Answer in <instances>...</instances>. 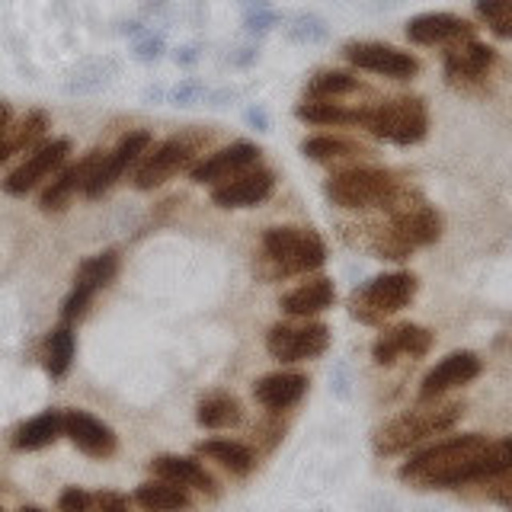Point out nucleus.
<instances>
[{
  "label": "nucleus",
  "instance_id": "obj_26",
  "mask_svg": "<svg viewBox=\"0 0 512 512\" xmlns=\"http://www.w3.org/2000/svg\"><path fill=\"white\" fill-rule=\"evenodd\" d=\"M135 503L148 512H183V509H189V493H186V487L173 484V480L154 477L135 490Z\"/></svg>",
  "mask_w": 512,
  "mask_h": 512
},
{
  "label": "nucleus",
  "instance_id": "obj_23",
  "mask_svg": "<svg viewBox=\"0 0 512 512\" xmlns=\"http://www.w3.org/2000/svg\"><path fill=\"white\" fill-rule=\"evenodd\" d=\"M336 301V288L330 279L324 276H314L308 282H301L298 288H292L288 295H282V311L288 317H314L320 311H327L330 304Z\"/></svg>",
  "mask_w": 512,
  "mask_h": 512
},
{
  "label": "nucleus",
  "instance_id": "obj_8",
  "mask_svg": "<svg viewBox=\"0 0 512 512\" xmlns=\"http://www.w3.org/2000/svg\"><path fill=\"white\" fill-rule=\"evenodd\" d=\"M199 135H180V138H170L164 144H157L154 151L144 154L141 167L135 170V186L138 189H157L164 186L167 180H173L180 170H192V157L199 154Z\"/></svg>",
  "mask_w": 512,
  "mask_h": 512
},
{
  "label": "nucleus",
  "instance_id": "obj_38",
  "mask_svg": "<svg viewBox=\"0 0 512 512\" xmlns=\"http://www.w3.org/2000/svg\"><path fill=\"white\" fill-rule=\"evenodd\" d=\"M93 503H96V509H100V512H128L125 496H119V493H100Z\"/></svg>",
  "mask_w": 512,
  "mask_h": 512
},
{
  "label": "nucleus",
  "instance_id": "obj_6",
  "mask_svg": "<svg viewBox=\"0 0 512 512\" xmlns=\"http://www.w3.org/2000/svg\"><path fill=\"white\" fill-rule=\"evenodd\" d=\"M416 295L413 272H384L362 285L349 301V314L362 324H381L384 317L404 311Z\"/></svg>",
  "mask_w": 512,
  "mask_h": 512
},
{
  "label": "nucleus",
  "instance_id": "obj_33",
  "mask_svg": "<svg viewBox=\"0 0 512 512\" xmlns=\"http://www.w3.org/2000/svg\"><path fill=\"white\" fill-rule=\"evenodd\" d=\"M362 84L359 77L343 74V71H320L308 84V100H340L346 93H356Z\"/></svg>",
  "mask_w": 512,
  "mask_h": 512
},
{
  "label": "nucleus",
  "instance_id": "obj_12",
  "mask_svg": "<svg viewBox=\"0 0 512 512\" xmlns=\"http://www.w3.org/2000/svg\"><path fill=\"white\" fill-rule=\"evenodd\" d=\"M116 269H119V256L112 250L96 253V256H90V260H84L77 266L74 288H71V295H68V301H64V308H61L64 324H71V320H77L80 314L87 311V304L93 301V295L112 282Z\"/></svg>",
  "mask_w": 512,
  "mask_h": 512
},
{
  "label": "nucleus",
  "instance_id": "obj_28",
  "mask_svg": "<svg viewBox=\"0 0 512 512\" xmlns=\"http://www.w3.org/2000/svg\"><path fill=\"white\" fill-rule=\"evenodd\" d=\"M199 455L208 458V461H215L221 464L224 471H231V474H247L256 458L247 445H240V442H231V439H208V442H199Z\"/></svg>",
  "mask_w": 512,
  "mask_h": 512
},
{
  "label": "nucleus",
  "instance_id": "obj_16",
  "mask_svg": "<svg viewBox=\"0 0 512 512\" xmlns=\"http://www.w3.org/2000/svg\"><path fill=\"white\" fill-rule=\"evenodd\" d=\"M477 375H480V359L474 352H452V356H445L436 368H429V375L420 384V404L439 400L442 394L474 381Z\"/></svg>",
  "mask_w": 512,
  "mask_h": 512
},
{
  "label": "nucleus",
  "instance_id": "obj_5",
  "mask_svg": "<svg viewBox=\"0 0 512 512\" xmlns=\"http://www.w3.org/2000/svg\"><path fill=\"white\" fill-rule=\"evenodd\" d=\"M263 253L282 276H298V272H314L327 260V244L311 228H269L263 234Z\"/></svg>",
  "mask_w": 512,
  "mask_h": 512
},
{
  "label": "nucleus",
  "instance_id": "obj_4",
  "mask_svg": "<svg viewBox=\"0 0 512 512\" xmlns=\"http://www.w3.org/2000/svg\"><path fill=\"white\" fill-rule=\"evenodd\" d=\"M365 132H372L381 141H391L407 148V144L423 141L429 132V109L416 96H397V100H384L368 106Z\"/></svg>",
  "mask_w": 512,
  "mask_h": 512
},
{
  "label": "nucleus",
  "instance_id": "obj_7",
  "mask_svg": "<svg viewBox=\"0 0 512 512\" xmlns=\"http://www.w3.org/2000/svg\"><path fill=\"white\" fill-rule=\"evenodd\" d=\"M388 228L394 231V237L400 244L413 247H426L436 244L442 237V218L429 202H423L416 192L404 189L397 196V202L388 208Z\"/></svg>",
  "mask_w": 512,
  "mask_h": 512
},
{
  "label": "nucleus",
  "instance_id": "obj_37",
  "mask_svg": "<svg viewBox=\"0 0 512 512\" xmlns=\"http://www.w3.org/2000/svg\"><path fill=\"white\" fill-rule=\"evenodd\" d=\"M490 496L500 500L503 506H512V474H500V477H490Z\"/></svg>",
  "mask_w": 512,
  "mask_h": 512
},
{
  "label": "nucleus",
  "instance_id": "obj_29",
  "mask_svg": "<svg viewBox=\"0 0 512 512\" xmlns=\"http://www.w3.org/2000/svg\"><path fill=\"white\" fill-rule=\"evenodd\" d=\"M45 128H48V116H45V112H29V116L20 125H10V132L0 138V164H4V160H10L13 154L36 148V141L45 135Z\"/></svg>",
  "mask_w": 512,
  "mask_h": 512
},
{
  "label": "nucleus",
  "instance_id": "obj_35",
  "mask_svg": "<svg viewBox=\"0 0 512 512\" xmlns=\"http://www.w3.org/2000/svg\"><path fill=\"white\" fill-rule=\"evenodd\" d=\"M500 474H512V436L503 442H490L484 461H480V480H490Z\"/></svg>",
  "mask_w": 512,
  "mask_h": 512
},
{
  "label": "nucleus",
  "instance_id": "obj_10",
  "mask_svg": "<svg viewBox=\"0 0 512 512\" xmlns=\"http://www.w3.org/2000/svg\"><path fill=\"white\" fill-rule=\"evenodd\" d=\"M68 154H71L68 138H52V141L39 144V148H32L23 164L4 180V192L7 196H26L29 189H36L42 180H48V176L68 160Z\"/></svg>",
  "mask_w": 512,
  "mask_h": 512
},
{
  "label": "nucleus",
  "instance_id": "obj_22",
  "mask_svg": "<svg viewBox=\"0 0 512 512\" xmlns=\"http://www.w3.org/2000/svg\"><path fill=\"white\" fill-rule=\"evenodd\" d=\"M308 391V378L298 372H272L253 384V397L260 400L266 410H288Z\"/></svg>",
  "mask_w": 512,
  "mask_h": 512
},
{
  "label": "nucleus",
  "instance_id": "obj_9",
  "mask_svg": "<svg viewBox=\"0 0 512 512\" xmlns=\"http://www.w3.org/2000/svg\"><path fill=\"white\" fill-rule=\"evenodd\" d=\"M330 346V327L317 320L304 324H276L266 333V349L279 362H308Z\"/></svg>",
  "mask_w": 512,
  "mask_h": 512
},
{
  "label": "nucleus",
  "instance_id": "obj_17",
  "mask_svg": "<svg viewBox=\"0 0 512 512\" xmlns=\"http://www.w3.org/2000/svg\"><path fill=\"white\" fill-rule=\"evenodd\" d=\"M407 39L416 45H458L464 39H474V29L468 20L455 13H420L407 23Z\"/></svg>",
  "mask_w": 512,
  "mask_h": 512
},
{
  "label": "nucleus",
  "instance_id": "obj_3",
  "mask_svg": "<svg viewBox=\"0 0 512 512\" xmlns=\"http://www.w3.org/2000/svg\"><path fill=\"white\" fill-rule=\"evenodd\" d=\"M461 416H464V404H436V400H429V404H420L416 410L400 413L397 420L381 426L375 436V448L381 455L407 452V448L416 442L439 436V432H448Z\"/></svg>",
  "mask_w": 512,
  "mask_h": 512
},
{
  "label": "nucleus",
  "instance_id": "obj_36",
  "mask_svg": "<svg viewBox=\"0 0 512 512\" xmlns=\"http://www.w3.org/2000/svg\"><path fill=\"white\" fill-rule=\"evenodd\" d=\"M90 506H93V496L84 493V490H77V487L64 490L61 500H58V509L61 512H90Z\"/></svg>",
  "mask_w": 512,
  "mask_h": 512
},
{
  "label": "nucleus",
  "instance_id": "obj_1",
  "mask_svg": "<svg viewBox=\"0 0 512 512\" xmlns=\"http://www.w3.org/2000/svg\"><path fill=\"white\" fill-rule=\"evenodd\" d=\"M487 436L480 432H468V436L445 439L439 445L426 448V452L413 455L404 468H400V480H407L413 487H461L480 480V461L487 452Z\"/></svg>",
  "mask_w": 512,
  "mask_h": 512
},
{
  "label": "nucleus",
  "instance_id": "obj_39",
  "mask_svg": "<svg viewBox=\"0 0 512 512\" xmlns=\"http://www.w3.org/2000/svg\"><path fill=\"white\" fill-rule=\"evenodd\" d=\"M10 106L7 103H0V138H4L7 132H10Z\"/></svg>",
  "mask_w": 512,
  "mask_h": 512
},
{
  "label": "nucleus",
  "instance_id": "obj_19",
  "mask_svg": "<svg viewBox=\"0 0 512 512\" xmlns=\"http://www.w3.org/2000/svg\"><path fill=\"white\" fill-rule=\"evenodd\" d=\"M64 436H68L80 452L90 458H109L116 452V432L103 420H96L87 410H68L64 413Z\"/></svg>",
  "mask_w": 512,
  "mask_h": 512
},
{
  "label": "nucleus",
  "instance_id": "obj_20",
  "mask_svg": "<svg viewBox=\"0 0 512 512\" xmlns=\"http://www.w3.org/2000/svg\"><path fill=\"white\" fill-rule=\"evenodd\" d=\"M432 349V333L420 324H397L391 330H384L378 340L372 356L378 365H391L400 356H410V359H420Z\"/></svg>",
  "mask_w": 512,
  "mask_h": 512
},
{
  "label": "nucleus",
  "instance_id": "obj_25",
  "mask_svg": "<svg viewBox=\"0 0 512 512\" xmlns=\"http://www.w3.org/2000/svg\"><path fill=\"white\" fill-rule=\"evenodd\" d=\"M295 112L298 119L314 125H365L368 106H346L340 100H304Z\"/></svg>",
  "mask_w": 512,
  "mask_h": 512
},
{
  "label": "nucleus",
  "instance_id": "obj_24",
  "mask_svg": "<svg viewBox=\"0 0 512 512\" xmlns=\"http://www.w3.org/2000/svg\"><path fill=\"white\" fill-rule=\"evenodd\" d=\"M151 471L154 477H164L180 484L186 490H202V493H215V477L208 474L199 461L192 458H180V455H160L151 461Z\"/></svg>",
  "mask_w": 512,
  "mask_h": 512
},
{
  "label": "nucleus",
  "instance_id": "obj_11",
  "mask_svg": "<svg viewBox=\"0 0 512 512\" xmlns=\"http://www.w3.org/2000/svg\"><path fill=\"white\" fill-rule=\"evenodd\" d=\"M151 132H128L116 148H112L109 154H103L100 167H96L93 180L87 183L84 196L87 199H100L106 189L116 186L122 176L128 173V167L138 164V160H144V154L151 151Z\"/></svg>",
  "mask_w": 512,
  "mask_h": 512
},
{
  "label": "nucleus",
  "instance_id": "obj_34",
  "mask_svg": "<svg viewBox=\"0 0 512 512\" xmlns=\"http://www.w3.org/2000/svg\"><path fill=\"white\" fill-rule=\"evenodd\" d=\"M477 16L490 26L493 36L512 39V0H477Z\"/></svg>",
  "mask_w": 512,
  "mask_h": 512
},
{
  "label": "nucleus",
  "instance_id": "obj_2",
  "mask_svg": "<svg viewBox=\"0 0 512 512\" xmlns=\"http://www.w3.org/2000/svg\"><path fill=\"white\" fill-rule=\"evenodd\" d=\"M407 186H400V180L391 170L381 167H343L336 170L327 180V199L349 212H368V208H388L397 202V196Z\"/></svg>",
  "mask_w": 512,
  "mask_h": 512
},
{
  "label": "nucleus",
  "instance_id": "obj_15",
  "mask_svg": "<svg viewBox=\"0 0 512 512\" xmlns=\"http://www.w3.org/2000/svg\"><path fill=\"white\" fill-rule=\"evenodd\" d=\"M272 186H276L272 170L256 164L244 173L231 176L228 183L212 186V202L218 208H250V205H260L263 199H269Z\"/></svg>",
  "mask_w": 512,
  "mask_h": 512
},
{
  "label": "nucleus",
  "instance_id": "obj_27",
  "mask_svg": "<svg viewBox=\"0 0 512 512\" xmlns=\"http://www.w3.org/2000/svg\"><path fill=\"white\" fill-rule=\"evenodd\" d=\"M58 436H64V413L61 410H45V413L36 416V420H29V423H23L20 429H16L13 445L20 448V452H36V448L52 445Z\"/></svg>",
  "mask_w": 512,
  "mask_h": 512
},
{
  "label": "nucleus",
  "instance_id": "obj_31",
  "mask_svg": "<svg viewBox=\"0 0 512 512\" xmlns=\"http://www.w3.org/2000/svg\"><path fill=\"white\" fill-rule=\"evenodd\" d=\"M196 420L205 429H231V426H237L240 420H244V410H240L237 397H231V394H212V397H205L202 404H199Z\"/></svg>",
  "mask_w": 512,
  "mask_h": 512
},
{
  "label": "nucleus",
  "instance_id": "obj_13",
  "mask_svg": "<svg viewBox=\"0 0 512 512\" xmlns=\"http://www.w3.org/2000/svg\"><path fill=\"white\" fill-rule=\"evenodd\" d=\"M256 164H260V148L250 141H234V144H228V148L202 157L199 164H192L189 176H192V183L218 186V183H228L231 176L244 173Z\"/></svg>",
  "mask_w": 512,
  "mask_h": 512
},
{
  "label": "nucleus",
  "instance_id": "obj_30",
  "mask_svg": "<svg viewBox=\"0 0 512 512\" xmlns=\"http://www.w3.org/2000/svg\"><path fill=\"white\" fill-rule=\"evenodd\" d=\"M301 151L308 160H317V164H352V160L365 157L368 151L359 148V144H352L346 138H330V135H320V138H308L301 144Z\"/></svg>",
  "mask_w": 512,
  "mask_h": 512
},
{
  "label": "nucleus",
  "instance_id": "obj_21",
  "mask_svg": "<svg viewBox=\"0 0 512 512\" xmlns=\"http://www.w3.org/2000/svg\"><path fill=\"white\" fill-rule=\"evenodd\" d=\"M496 61V52L490 45L477 39H464L458 45L445 48V77L455 84H468V80H480Z\"/></svg>",
  "mask_w": 512,
  "mask_h": 512
},
{
  "label": "nucleus",
  "instance_id": "obj_14",
  "mask_svg": "<svg viewBox=\"0 0 512 512\" xmlns=\"http://www.w3.org/2000/svg\"><path fill=\"white\" fill-rule=\"evenodd\" d=\"M346 58L356 64L359 71H372V74L394 77V80H407L420 71V61L410 52H400V48L384 45V42H352L346 45Z\"/></svg>",
  "mask_w": 512,
  "mask_h": 512
},
{
  "label": "nucleus",
  "instance_id": "obj_18",
  "mask_svg": "<svg viewBox=\"0 0 512 512\" xmlns=\"http://www.w3.org/2000/svg\"><path fill=\"white\" fill-rule=\"evenodd\" d=\"M100 160H103V151H90L80 157L77 164L64 167L52 180V186L42 192V212H61V208H68V202L77 196V192L87 189L96 167H100Z\"/></svg>",
  "mask_w": 512,
  "mask_h": 512
},
{
  "label": "nucleus",
  "instance_id": "obj_40",
  "mask_svg": "<svg viewBox=\"0 0 512 512\" xmlns=\"http://www.w3.org/2000/svg\"><path fill=\"white\" fill-rule=\"evenodd\" d=\"M20 512H42V509H39V506H23Z\"/></svg>",
  "mask_w": 512,
  "mask_h": 512
},
{
  "label": "nucleus",
  "instance_id": "obj_32",
  "mask_svg": "<svg viewBox=\"0 0 512 512\" xmlns=\"http://www.w3.org/2000/svg\"><path fill=\"white\" fill-rule=\"evenodd\" d=\"M71 359H74V333H71V324L61 320V327H55L52 336H48V352H45L48 375L64 378L71 368Z\"/></svg>",
  "mask_w": 512,
  "mask_h": 512
}]
</instances>
